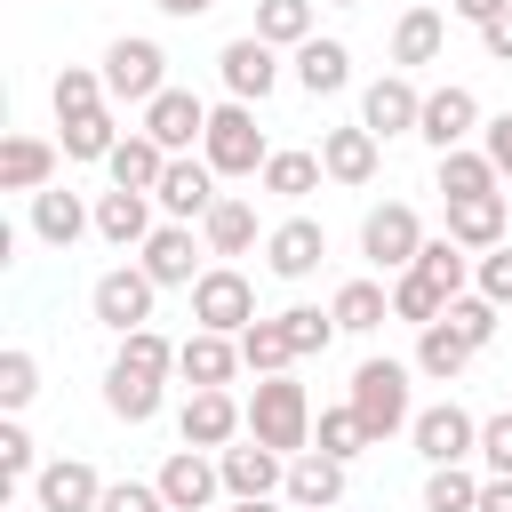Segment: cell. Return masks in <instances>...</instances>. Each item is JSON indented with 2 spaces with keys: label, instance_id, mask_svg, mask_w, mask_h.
<instances>
[{
  "label": "cell",
  "instance_id": "obj_1",
  "mask_svg": "<svg viewBox=\"0 0 512 512\" xmlns=\"http://www.w3.org/2000/svg\"><path fill=\"white\" fill-rule=\"evenodd\" d=\"M352 416H360V432H368V448H384L392 432H408L416 424V400H408V360H360L352 368Z\"/></svg>",
  "mask_w": 512,
  "mask_h": 512
},
{
  "label": "cell",
  "instance_id": "obj_2",
  "mask_svg": "<svg viewBox=\"0 0 512 512\" xmlns=\"http://www.w3.org/2000/svg\"><path fill=\"white\" fill-rule=\"evenodd\" d=\"M312 392L296 384V376H256V392H248V440H264V448H280V456H304L312 448Z\"/></svg>",
  "mask_w": 512,
  "mask_h": 512
},
{
  "label": "cell",
  "instance_id": "obj_3",
  "mask_svg": "<svg viewBox=\"0 0 512 512\" xmlns=\"http://www.w3.org/2000/svg\"><path fill=\"white\" fill-rule=\"evenodd\" d=\"M200 160L216 168V176H264V160H272V144H264V128H256V104H216L208 112V136H200Z\"/></svg>",
  "mask_w": 512,
  "mask_h": 512
},
{
  "label": "cell",
  "instance_id": "obj_4",
  "mask_svg": "<svg viewBox=\"0 0 512 512\" xmlns=\"http://www.w3.org/2000/svg\"><path fill=\"white\" fill-rule=\"evenodd\" d=\"M96 72H104V96H112V104H136V112L168 88V56H160V40H144V32H120Z\"/></svg>",
  "mask_w": 512,
  "mask_h": 512
},
{
  "label": "cell",
  "instance_id": "obj_5",
  "mask_svg": "<svg viewBox=\"0 0 512 512\" xmlns=\"http://www.w3.org/2000/svg\"><path fill=\"white\" fill-rule=\"evenodd\" d=\"M264 312H256V280L240 272V264H208L200 280H192V328H216V336H240V328H256Z\"/></svg>",
  "mask_w": 512,
  "mask_h": 512
},
{
  "label": "cell",
  "instance_id": "obj_6",
  "mask_svg": "<svg viewBox=\"0 0 512 512\" xmlns=\"http://www.w3.org/2000/svg\"><path fill=\"white\" fill-rule=\"evenodd\" d=\"M424 240H432V232L416 224V208H408V200H376V208L360 216V256H368L376 272H392V280L416 264V248H424Z\"/></svg>",
  "mask_w": 512,
  "mask_h": 512
},
{
  "label": "cell",
  "instance_id": "obj_7",
  "mask_svg": "<svg viewBox=\"0 0 512 512\" xmlns=\"http://www.w3.org/2000/svg\"><path fill=\"white\" fill-rule=\"evenodd\" d=\"M152 272L144 264H112V272H96V288H88V312L112 328V336H136V328H152Z\"/></svg>",
  "mask_w": 512,
  "mask_h": 512
},
{
  "label": "cell",
  "instance_id": "obj_8",
  "mask_svg": "<svg viewBox=\"0 0 512 512\" xmlns=\"http://www.w3.org/2000/svg\"><path fill=\"white\" fill-rule=\"evenodd\" d=\"M408 440H416L424 464H472V456H480V416L456 408V400H432V408H416Z\"/></svg>",
  "mask_w": 512,
  "mask_h": 512
},
{
  "label": "cell",
  "instance_id": "obj_9",
  "mask_svg": "<svg viewBox=\"0 0 512 512\" xmlns=\"http://www.w3.org/2000/svg\"><path fill=\"white\" fill-rule=\"evenodd\" d=\"M216 80H224V96H232V104H264V96L280 88V48H272V40H256V32H240V40H224Z\"/></svg>",
  "mask_w": 512,
  "mask_h": 512
},
{
  "label": "cell",
  "instance_id": "obj_10",
  "mask_svg": "<svg viewBox=\"0 0 512 512\" xmlns=\"http://www.w3.org/2000/svg\"><path fill=\"white\" fill-rule=\"evenodd\" d=\"M416 120H424V88H416L408 72H384V80H368V88H360V128H368L376 144L416 136Z\"/></svg>",
  "mask_w": 512,
  "mask_h": 512
},
{
  "label": "cell",
  "instance_id": "obj_11",
  "mask_svg": "<svg viewBox=\"0 0 512 512\" xmlns=\"http://www.w3.org/2000/svg\"><path fill=\"white\" fill-rule=\"evenodd\" d=\"M176 432H184V448L224 456L232 440H248V400H232V392H192V400L176 408Z\"/></svg>",
  "mask_w": 512,
  "mask_h": 512
},
{
  "label": "cell",
  "instance_id": "obj_12",
  "mask_svg": "<svg viewBox=\"0 0 512 512\" xmlns=\"http://www.w3.org/2000/svg\"><path fill=\"white\" fill-rule=\"evenodd\" d=\"M208 112H216V104H200L192 88H160V96L144 104V120H136V128H144V136L176 160V152H192V144L208 136Z\"/></svg>",
  "mask_w": 512,
  "mask_h": 512
},
{
  "label": "cell",
  "instance_id": "obj_13",
  "mask_svg": "<svg viewBox=\"0 0 512 512\" xmlns=\"http://www.w3.org/2000/svg\"><path fill=\"white\" fill-rule=\"evenodd\" d=\"M416 136H424L432 152H456V144H472V136H480V96H472L464 80H440V88H424V120H416Z\"/></svg>",
  "mask_w": 512,
  "mask_h": 512
},
{
  "label": "cell",
  "instance_id": "obj_14",
  "mask_svg": "<svg viewBox=\"0 0 512 512\" xmlns=\"http://www.w3.org/2000/svg\"><path fill=\"white\" fill-rule=\"evenodd\" d=\"M216 472H224V496H232V504H256V496H280V488H288V456L264 448V440H232V448L216 456Z\"/></svg>",
  "mask_w": 512,
  "mask_h": 512
},
{
  "label": "cell",
  "instance_id": "obj_15",
  "mask_svg": "<svg viewBox=\"0 0 512 512\" xmlns=\"http://www.w3.org/2000/svg\"><path fill=\"white\" fill-rule=\"evenodd\" d=\"M152 480H160L168 512H216V496H224V472H216V456H208V448H176Z\"/></svg>",
  "mask_w": 512,
  "mask_h": 512
},
{
  "label": "cell",
  "instance_id": "obj_16",
  "mask_svg": "<svg viewBox=\"0 0 512 512\" xmlns=\"http://www.w3.org/2000/svg\"><path fill=\"white\" fill-rule=\"evenodd\" d=\"M152 200H160V216H168V224H200V216H208V208H216L224 192H216V168H208V160H192V152H176Z\"/></svg>",
  "mask_w": 512,
  "mask_h": 512
},
{
  "label": "cell",
  "instance_id": "obj_17",
  "mask_svg": "<svg viewBox=\"0 0 512 512\" xmlns=\"http://www.w3.org/2000/svg\"><path fill=\"white\" fill-rule=\"evenodd\" d=\"M320 256H328V232H320L312 216H280V224L264 232V272H272V280H312Z\"/></svg>",
  "mask_w": 512,
  "mask_h": 512
},
{
  "label": "cell",
  "instance_id": "obj_18",
  "mask_svg": "<svg viewBox=\"0 0 512 512\" xmlns=\"http://www.w3.org/2000/svg\"><path fill=\"white\" fill-rule=\"evenodd\" d=\"M200 256H208V240H192V224H160V232L136 248V264L152 272V288H192V280L208 272Z\"/></svg>",
  "mask_w": 512,
  "mask_h": 512
},
{
  "label": "cell",
  "instance_id": "obj_19",
  "mask_svg": "<svg viewBox=\"0 0 512 512\" xmlns=\"http://www.w3.org/2000/svg\"><path fill=\"white\" fill-rule=\"evenodd\" d=\"M176 376H184L192 392H232V376H240V336L192 328V336L176 344Z\"/></svg>",
  "mask_w": 512,
  "mask_h": 512
},
{
  "label": "cell",
  "instance_id": "obj_20",
  "mask_svg": "<svg viewBox=\"0 0 512 512\" xmlns=\"http://www.w3.org/2000/svg\"><path fill=\"white\" fill-rule=\"evenodd\" d=\"M104 488H112V480H96V464H88V456H56V464H40L32 504H40V512H96V504H104Z\"/></svg>",
  "mask_w": 512,
  "mask_h": 512
},
{
  "label": "cell",
  "instance_id": "obj_21",
  "mask_svg": "<svg viewBox=\"0 0 512 512\" xmlns=\"http://www.w3.org/2000/svg\"><path fill=\"white\" fill-rule=\"evenodd\" d=\"M320 168H328V184H376V168H384V144L352 120V128H320Z\"/></svg>",
  "mask_w": 512,
  "mask_h": 512
},
{
  "label": "cell",
  "instance_id": "obj_22",
  "mask_svg": "<svg viewBox=\"0 0 512 512\" xmlns=\"http://www.w3.org/2000/svg\"><path fill=\"white\" fill-rule=\"evenodd\" d=\"M152 208H160L152 192H96V240H104V248H120V256H128V248H144V240L160 232V224H152Z\"/></svg>",
  "mask_w": 512,
  "mask_h": 512
},
{
  "label": "cell",
  "instance_id": "obj_23",
  "mask_svg": "<svg viewBox=\"0 0 512 512\" xmlns=\"http://www.w3.org/2000/svg\"><path fill=\"white\" fill-rule=\"evenodd\" d=\"M56 160H64V144H48V136H8L0 144V192H48L56 184Z\"/></svg>",
  "mask_w": 512,
  "mask_h": 512
},
{
  "label": "cell",
  "instance_id": "obj_24",
  "mask_svg": "<svg viewBox=\"0 0 512 512\" xmlns=\"http://www.w3.org/2000/svg\"><path fill=\"white\" fill-rule=\"evenodd\" d=\"M80 232H96V208H88L80 192H64V184L32 192V240H40V248H72Z\"/></svg>",
  "mask_w": 512,
  "mask_h": 512
},
{
  "label": "cell",
  "instance_id": "obj_25",
  "mask_svg": "<svg viewBox=\"0 0 512 512\" xmlns=\"http://www.w3.org/2000/svg\"><path fill=\"white\" fill-rule=\"evenodd\" d=\"M448 240L472 248V256L504 248V240H512V208H504V192H488V200H448Z\"/></svg>",
  "mask_w": 512,
  "mask_h": 512
},
{
  "label": "cell",
  "instance_id": "obj_26",
  "mask_svg": "<svg viewBox=\"0 0 512 512\" xmlns=\"http://www.w3.org/2000/svg\"><path fill=\"white\" fill-rule=\"evenodd\" d=\"M160 384H168V376H152V368H136V360L112 352V368H104V408H112L120 424H152V416H160Z\"/></svg>",
  "mask_w": 512,
  "mask_h": 512
},
{
  "label": "cell",
  "instance_id": "obj_27",
  "mask_svg": "<svg viewBox=\"0 0 512 512\" xmlns=\"http://www.w3.org/2000/svg\"><path fill=\"white\" fill-rule=\"evenodd\" d=\"M296 88H304V96H344V88H352V48L328 40V32H312V40L296 48Z\"/></svg>",
  "mask_w": 512,
  "mask_h": 512
},
{
  "label": "cell",
  "instance_id": "obj_28",
  "mask_svg": "<svg viewBox=\"0 0 512 512\" xmlns=\"http://www.w3.org/2000/svg\"><path fill=\"white\" fill-rule=\"evenodd\" d=\"M440 48H448V16H440V8H400V24H392V64L416 72V64H440Z\"/></svg>",
  "mask_w": 512,
  "mask_h": 512
},
{
  "label": "cell",
  "instance_id": "obj_29",
  "mask_svg": "<svg viewBox=\"0 0 512 512\" xmlns=\"http://www.w3.org/2000/svg\"><path fill=\"white\" fill-rule=\"evenodd\" d=\"M104 176H112V192H160V176H168V152H160L144 128H128V136H120V152L104 160Z\"/></svg>",
  "mask_w": 512,
  "mask_h": 512
},
{
  "label": "cell",
  "instance_id": "obj_30",
  "mask_svg": "<svg viewBox=\"0 0 512 512\" xmlns=\"http://www.w3.org/2000/svg\"><path fill=\"white\" fill-rule=\"evenodd\" d=\"M200 240H208V256H248L256 248V200H240V192H224L208 216H200Z\"/></svg>",
  "mask_w": 512,
  "mask_h": 512
},
{
  "label": "cell",
  "instance_id": "obj_31",
  "mask_svg": "<svg viewBox=\"0 0 512 512\" xmlns=\"http://www.w3.org/2000/svg\"><path fill=\"white\" fill-rule=\"evenodd\" d=\"M328 312H336L344 336H376V328L392 320V288H384V280H344V288L328 296Z\"/></svg>",
  "mask_w": 512,
  "mask_h": 512
},
{
  "label": "cell",
  "instance_id": "obj_32",
  "mask_svg": "<svg viewBox=\"0 0 512 512\" xmlns=\"http://www.w3.org/2000/svg\"><path fill=\"white\" fill-rule=\"evenodd\" d=\"M288 504H320V512H336V496H344V464L336 456H320V448H304V456H288V488H280Z\"/></svg>",
  "mask_w": 512,
  "mask_h": 512
},
{
  "label": "cell",
  "instance_id": "obj_33",
  "mask_svg": "<svg viewBox=\"0 0 512 512\" xmlns=\"http://www.w3.org/2000/svg\"><path fill=\"white\" fill-rule=\"evenodd\" d=\"M56 128H64V136H56V144H64V160H112V152H120V136H128L112 104H96V112H80V120H56Z\"/></svg>",
  "mask_w": 512,
  "mask_h": 512
},
{
  "label": "cell",
  "instance_id": "obj_34",
  "mask_svg": "<svg viewBox=\"0 0 512 512\" xmlns=\"http://www.w3.org/2000/svg\"><path fill=\"white\" fill-rule=\"evenodd\" d=\"M440 192L448 200H488V192H504V176L480 144H456V152H440Z\"/></svg>",
  "mask_w": 512,
  "mask_h": 512
},
{
  "label": "cell",
  "instance_id": "obj_35",
  "mask_svg": "<svg viewBox=\"0 0 512 512\" xmlns=\"http://www.w3.org/2000/svg\"><path fill=\"white\" fill-rule=\"evenodd\" d=\"M464 360H472V344H464V336H456L448 320L416 328V360H408L416 376H432V384H456V376H464Z\"/></svg>",
  "mask_w": 512,
  "mask_h": 512
},
{
  "label": "cell",
  "instance_id": "obj_36",
  "mask_svg": "<svg viewBox=\"0 0 512 512\" xmlns=\"http://www.w3.org/2000/svg\"><path fill=\"white\" fill-rule=\"evenodd\" d=\"M472 264H480L472 248H456L448 232H432V240L416 248V264H408V272H424L432 288H448V296H464V288H472Z\"/></svg>",
  "mask_w": 512,
  "mask_h": 512
},
{
  "label": "cell",
  "instance_id": "obj_37",
  "mask_svg": "<svg viewBox=\"0 0 512 512\" xmlns=\"http://www.w3.org/2000/svg\"><path fill=\"white\" fill-rule=\"evenodd\" d=\"M240 368H248V376H288V368H296V344H288L280 312L256 320V328H240Z\"/></svg>",
  "mask_w": 512,
  "mask_h": 512
},
{
  "label": "cell",
  "instance_id": "obj_38",
  "mask_svg": "<svg viewBox=\"0 0 512 512\" xmlns=\"http://www.w3.org/2000/svg\"><path fill=\"white\" fill-rule=\"evenodd\" d=\"M320 176H328V168H320V152H272L256 184H264L272 200H288V208H296L304 192H320Z\"/></svg>",
  "mask_w": 512,
  "mask_h": 512
},
{
  "label": "cell",
  "instance_id": "obj_39",
  "mask_svg": "<svg viewBox=\"0 0 512 512\" xmlns=\"http://www.w3.org/2000/svg\"><path fill=\"white\" fill-rule=\"evenodd\" d=\"M480 480L472 464H432L424 472V512H480Z\"/></svg>",
  "mask_w": 512,
  "mask_h": 512
},
{
  "label": "cell",
  "instance_id": "obj_40",
  "mask_svg": "<svg viewBox=\"0 0 512 512\" xmlns=\"http://www.w3.org/2000/svg\"><path fill=\"white\" fill-rule=\"evenodd\" d=\"M320 24H312V0H256V40H272V48H304Z\"/></svg>",
  "mask_w": 512,
  "mask_h": 512
},
{
  "label": "cell",
  "instance_id": "obj_41",
  "mask_svg": "<svg viewBox=\"0 0 512 512\" xmlns=\"http://www.w3.org/2000/svg\"><path fill=\"white\" fill-rule=\"evenodd\" d=\"M448 304H456V296H448V288H432L424 272H400V280H392V320H408V328L448 320Z\"/></svg>",
  "mask_w": 512,
  "mask_h": 512
},
{
  "label": "cell",
  "instance_id": "obj_42",
  "mask_svg": "<svg viewBox=\"0 0 512 512\" xmlns=\"http://www.w3.org/2000/svg\"><path fill=\"white\" fill-rule=\"evenodd\" d=\"M312 448H320V456H336V464H352V456L368 448V432H360L352 400H336V408H320V416H312Z\"/></svg>",
  "mask_w": 512,
  "mask_h": 512
},
{
  "label": "cell",
  "instance_id": "obj_43",
  "mask_svg": "<svg viewBox=\"0 0 512 512\" xmlns=\"http://www.w3.org/2000/svg\"><path fill=\"white\" fill-rule=\"evenodd\" d=\"M48 104H56V120H80V112H96V104H112V96H104V72L64 64V72H56V88H48Z\"/></svg>",
  "mask_w": 512,
  "mask_h": 512
},
{
  "label": "cell",
  "instance_id": "obj_44",
  "mask_svg": "<svg viewBox=\"0 0 512 512\" xmlns=\"http://www.w3.org/2000/svg\"><path fill=\"white\" fill-rule=\"evenodd\" d=\"M32 392H40V360H32L24 344H8V352H0V408H8V416H24V408H32Z\"/></svg>",
  "mask_w": 512,
  "mask_h": 512
},
{
  "label": "cell",
  "instance_id": "obj_45",
  "mask_svg": "<svg viewBox=\"0 0 512 512\" xmlns=\"http://www.w3.org/2000/svg\"><path fill=\"white\" fill-rule=\"evenodd\" d=\"M448 328H456V336H464L472 352H488V344H496V304H488L480 288H464V296L448 304Z\"/></svg>",
  "mask_w": 512,
  "mask_h": 512
},
{
  "label": "cell",
  "instance_id": "obj_46",
  "mask_svg": "<svg viewBox=\"0 0 512 512\" xmlns=\"http://www.w3.org/2000/svg\"><path fill=\"white\" fill-rule=\"evenodd\" d=\"M280 328H288L296 360H312V352H328V336H336V312H320V304H288V312H280Z\"/></svg>",
  "mask_w": 512,
  "mask_h": 512
},
{
  "label": "cell",
  "instance_id": "obj_47",
  "mask_svg": "<svg viewBox=\"0 0 512 512\" xmlns=\"http://www.w3.org/2000/svg\"><path fill=\"white\" fill-rule=\"evenodd\" d=\"M0 480H8V488H24V480H40V464H32V432H24L16 416L0 424Z\"/></svg>",
  "mask_w": 512,
  "mask_h": 512
},
{
  "label": "cell",
  "instance_id": "obj_48",
  "mask_svg": "<svg viewBox=\"0 0 512 512\" xmlns=\"http://www.w3.org/2000/svg\"><path fill=\"white\" fill-rule=\"evenodd\" d=\"M472 288H480L496 312H512V240H504V248H488V256L472 264Z\"/></svg>",
  "mask_w": 512,
  "mask_h": 512
},
{
  "label": "cell",
  "instance_id": "obj_49",
  "mask_svg": "<svg viewBox=\"0 0 512 512\" xmlns=\"http://www.w3.org/2000/svg\"><path fill=\"white\" fill-rule=\"evenodd\" d=\"M480 472L488 480H512V408L504 416H480Z\"/></svg>",
  "mask_w": 512,
  "mask_h": 512
},
{
  "label": "cell",
  "instance_id": "obj_50",
  "mask_svg": "<svg viewBox=\"0 0 512 512\" xmlns=\"http://www.w3.org/2000/svg\"><path fill=\"white\" fill-rule=\"evenodd\" d=\"M120 360H136V368H152V376H176V344H168L160 328H136V336H120Z\"/></svg>",
  "mask_w": 512,
  "mask_h": 512
},
{
  "label": "cell",
  "instance_id": "obj_51",
  "mask_svg": "<svg viewBox=\"0 0 512 512\" xmlns=\"http://www.w3.org/2000/svg\"><path fill=\"white\" fill-rule=\"evenodd\" d=\"M96 512H168V496H160V480H112Z\"/></svg>",
  "mask_w": 512,
  "mask_h": 512
},
{
  "label": "cell",
  "instance_id": "obj_52",
  "mask_svg": "<svg viewBox=\"0 0 512 512\" xmlns=\"http://www.w3.org/2000/svg\"><path fill=\"white\" fill-rule=\"evenodd\" d=\"M480 152H488V160H496V176L512 184V112H496V120L480 128Z\"/></svg>",
  "mask_w": 512,
  "mask_h": 512
},
{
  "label": "cell",
  "instance_id": "obj_53",
  "mask_svg": "<svg viewBox=\"0 0 512 512\" xmlns=\"http://www.w3.org/2000/svg\"><path fill=\"white\" fill-rule=\"evenodd\" d=\"M448 8H456V16L472 24V32H488V24H496V16L512 8V0H448Z\"/></svg>",
  "mask_w": 512,
  "mask_h": 512
},
{
  "label": "cell",
  "instance_id": "obj_54",
  "mask_svg": "<svg viewBox=\"0 0 512 512\" xmlns=\"http://www.w3.org/2000/svg\"><path fill=\"white\" fill-rule=\"evenodd\" d=\"M480 48H488V64H512V8H504V16L480 32Z\"/></svg>",
  "mask_w": 512,
  "mask_h": 512
},
{
  "label": "cell",
  "instance_id": "obj_55",
  "mask_svg": "<svg viewBox=\"0 0 512 512\" xmlns=\"http://www.w3.org/2000/svg\"><path fill=\"white\" fill-rule=\"evenodd\" d=\"M480 512H512V480H480Z\"/></svg>",
  "mask_w": 512,
  "mask_h": 512
},
{
  "label": "cell",
  "instance_id": "obj_56",
  "mask_svg": "<svg viewBox=\"0 0 512 512\" xmlns=\"http://www.w3.org/2000/svg\"><path fill=\"white\" fill-rule=\"evenodd\" d=\"M152 8H160V16H184V24H192V16H208V8H224V0H152Z\"/></svg>",
  "mask_w": 512,
  "mask_h": 512
},
{
  "label": "cell",
  "instance_id": "obj_57",
  "mask_svg": "<svg viewBox=\"0 0 512 512\" xmlns=\"http://www.w3.org/2000/svg\"><path fill=\"white\" fill-rule=\"evenodd\" d=\"M232 512H280V504H272V496H256V504H232Z\"/></svg>",
  "mask_w": 512,
  "mask_h": 512
},
{
  "label": "cell",
  "instance_id": "obj_58",
  "mask_svg": "<svg viewBox=\"0 0 512 512\" xmlns=\"http://www.w3.org/2000/svg\"><path fill=\"white\" fill-rule=\"evenodd\" d=\"M288 512H320V504H288Z\"/></svg>",
  "mask_w": 512,
  "mask_h": 512
},
{
  "label": "cell",
  "instance_id": "obj_59",
  "mask_svg": "<svg viewBox=\"0 0 512 512\" xmlns=\"http://www.w3.org/2000/svg\"><path fill=\"white\" fill-rule=\"evenodd\" d=\"M328 8H360V0H328Z\"/></svg>",
  "mask_w": 512,
  "mask_h": 512
}]
</instances>
